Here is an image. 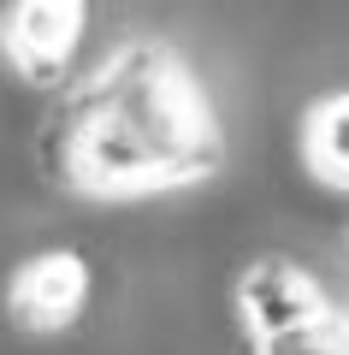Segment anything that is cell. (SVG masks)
Masks as SVG:
<instances>
[{"mask_svg":"<svg viewBox=\"0 0 349 355\" xmlns=\"http://www.w3.org/2000/svg\"><path fill=\"white\" fill-rule=\"evenodd\" d=\"M42 166L77 202H148L225 172V125L178 42L130 36L48 113Z\"/></svg>","mask_w":349,"mask_h":355,"instance_id":"1","label":"cell"},{"mask_svg":"<svg viewBox=\"0 0 349 355\" xmlns=\"http://www.w3.org/2000/svg\"><path fill=\"white\" fill-rule=\"evenodd\" d=\"M89 30V0H6L0 6V65L30 89L65 83Z\"/></svg>","mask_w":349,"mask_h":355,"instance_id":"2","label":"cell"},{"mask_svg":"<svg viewBox=\"0 0 349 355\" xmlns=\"http://www.w3.org/2000/svg\"><path fill=\"white\" fill-rule=\"evenodd\" d=\"M89 291H95V279L77 249H36L6 279V314H12V326L36 331V338H60L83 320Z\"/></svg>","mask_w":349,"mask_h":355,"instance_id":"3","label":"cell"},{"mask_svg":"<svg viewBox=\"0 0 349 355\" xmlns=\"http://www.w3.org/2000/svg\"><path fill=\"white\" fill-rule=\"evenodd\" d=\"M296 148H302V166H308V178L320 190L349 196V89H332V95L308 101Z\"/></svg>","mask_w":349,"mask_h":355,"instance_id":"4","label":"cell"},{"mask_svg":"<svg viewBox=\"0 0 349 355\" xmlns=\"http://www.w3.org/2000/svg\"><path fill=\"white\" fill-rule=\"evenodd\" d=\"M249 355H349V308H337L332 296H320L314 308L255 331Z\"/></svg>","mask_w":349,"mask_h":355,"instance_id":"5","label":"cell"},{"mask_svg":"<svg viewBox=\"0 0 349 355\" xmlns=\"http://www.w3.org/2000/svg\"><path fill=\"white\" fill-rule=\"evenodd\" d=\"M343 243H349V231H343Z\"/></svg>","mask_w":349,"mask_h":355,"instance_id":"6","label":"cell"}]
</instances>
